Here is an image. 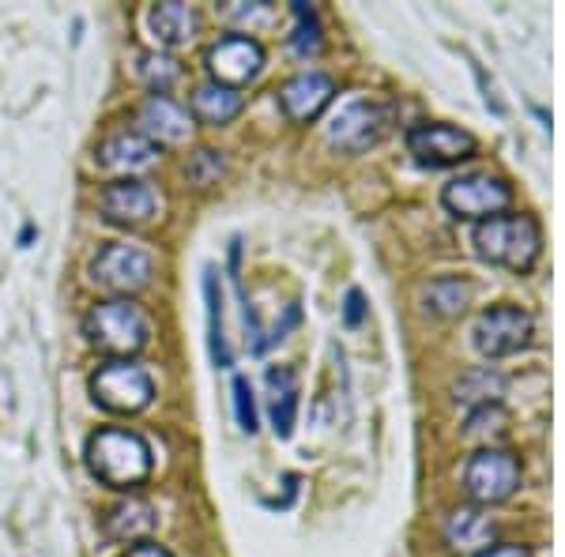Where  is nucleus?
<instances>
[{"label": "nucleus", "instance_id": "nucleus-1", "mask_svg": "<svg viewBox=\"0 0 565 557\" xmlns=\"http://www.w3.org/2000/svg\"><path fill=\"white\" fill-rule=\"evenodd\" d=\"M151 444L136 429H98L87 441V468L114 490H136L151 479Z\"/></svg>", "mask_w": 565, "mask_h": 557}, {"label": "nucleus", "instance_id": "nucleus-25", "mask_svg": "<svg viewBox=\"0 0 565 557\" xmlns=\"http://www.w3.org/2000/svg\"><path fill=\"white\" fill-rule=\"evenodd\" d=\"M295 39H290V45H295L298 57H317V53L324 50V39H321V20H317V8H309L298 0L295 4Z\"/></svg>", "mask_w": 565, "mask_h": 557}, {"label": "nucleus", "instance_id": "nucleus-6", "mask_svg": "<svg viewBox=\"0 0 565 557\" xmlns=\"http://www.w3.org/2000/svg\"><path fill=\"white\" fill-rule=\"evenodd\" d=\"M441 204L457 218H494L513 204V189L509 181L494 178V173H460L445 185Z\"/></svg>", "mask_w": 565, "mask_h": 557}, {"label": "nucleus", "instance_id": "nucleus-14", "mask_svg": "<svg viewBox=\"0 0 565 557\" xmlns=\"http://www.w3.org/2000/svg\"><path fill=\"white\" fill-rule=\"evenodd\" d=\"M140 136H148L154 148H162V143L181 148V143H189V136H193V117H189V109L170 103V98L151 95L148 103L140 106Z\"/></svg>", "mask_w": 565, "mask_h": 557}, {"label": "nucleus", "instance_id": "nucleus-15", "mask_svg": "<svg viewBox=\"0 0 565 557\" xmlns=\"http://www.w3.org/2000/svg\"><path fill=\"white\" fill-rule=\"evenodd\" d=\"M154 162H159V148L140 132H114L103 148H98V167L103 170L140 173V170H151Z\"/></svg>", "mask_w": 565, "mask_h": 557}, {"label": "nucleus", "instance_id": "nucleus-21", "mask_svg": "<svg viewBox=\"0 0 565 557\" xmlns=\"http://www.w3.org/2000/svg\"><path fill=\"white\" fill-rule=\"evenodd\" d=\"M242 95L231 87H218V84H200L193 90V114L200 117L204 125H212V129H218V125H231L234 117L242 114Z\"/></svg>", "mask_w": 565, "mask_h": 557}, {"label": "nucleus", "instance_id": "nucleus-3", "mask_svg": "<svg viewBox=\"0 0 565 557\" xmlns=\"http://www.w3.org/2000/svg\"><path fill=\"white\" fill-rule=\"evenodd\" d=\"M84 332L106 354H136L151 340V321L129 298H114V301H98L90 309L84 317Z\"/></svg>", "mask_w": 565, "mask_h": 557}, {"label": "nucleus", "instance_id": "nucleus-28", "mask_svg": "<svg viewBox=\"0 0 565 557\" xmlns=\"http://www.w3.org/2000/svg\"><path fill=\"white\" fill-rule=\"evenodd\" d=\"M218 173H223V154L218 151H200L193 159V167H189V178H193L196 185H212Z\"/></svg>", "mask_w": 565, "mask_h": 557}, {"label": "nucleus", "instance_id": "nucleus-5", "mask_svg": "<svg viewBox=\"0 0 565 557\" xmlns=\"http://www.w3.org/2000/svg\"><path fill=\"white\" fill-rule=\"evenodd\" d=\"M524 482V468L513 452L505 449H482L463 468V490L476 505H501L509 501Z\"/></svg>", "mask_w": 565, "mask_h": 557}, {"label": "nucleus", "instance_id": "nucleus-24", "mask_svg": "<svg viewBox=\"0 0 565 557\" xmlns=\"http://www.w3.org/2000/svg\"><path fill=\"white\" fill-rule=\"evenodd\" d=\"M501 388H505V381L498 377L494 369H476V373H468V377L457 385V399L460 404H468L471 410L476 407H490V404H498L501 399Z\"/></svg>", "mask_w": 565, "mask_h": 557}, {"label": "nucleus", "instance_id": "nucleus-8", "mask_svg": "<svg viewBox=\"0 0 565 557\" xmlns=\"http://www.w3.org/2000/svg\"><path fill=\"white\" fill-rule=\"evenodd\" d=\"M535 321L521 306H490L476 324V351L482 358H509L532 343Z\"/></svg>", "mask_w": 565, "mask_h": 557}, {"label": "nucleus", "instance_id": "nucleus-9", "mask_svg": "<svg viewBox=\"0 0 565 557\" xmlns=\"http://www.w3.org/2000/svg\"><path fill=\"white\" fill-rule=\"evenodd\" d=\"M392 121V109L388 106H377V103H362V98H354V103H343L335 109V117L328 121V143L348 154H362L366 148L385 136Z\"/></svg>", "mask_w": 565, "mask_h": 557}, {"label": "nucleus", "instance_id": "nucleus-11", "mask_svg": "<svg viewBox=\"0 0 565 557\" xmlns=\"http://www.w3.org/2000/svg\"><path fill=\"white\" fill-rule=\"evenodd\" d=\"M207 68H212V76H215L212 84L242 90L245 84H253V79L260 76L264 50L249 34H226V39H218L212 50H207Z\"/></svg>", "mask_w": 565, "mask_h": 557}, {"label": "nucleus", "instance_id": "nucleus-12", "mask_svg": "<svg viewBox=\"0 0 565 557\" xmlns=\"http://www.w3.org/2000/svg\"><path fill=\"white\" fill-rule=\"evenodd\" d=\"M98 207H103V218L114 226H143L151 223L154 212H159V193L148 185V181H117V185H109L103 200H98Z\"/></svg>", "mask_w": 565, "mask_h": 557}, {"label": "nucleus", "instance_id": "nucleus-16", "mask_svg": "<svg viewBox=\"0 0 565 557\" xmlns=\"http://www.w3.org/2000/svg\"><path fill=\"white\" fill-rule=\"evenodd\" d=\"M264 385H268V415H271V429H276V437L287 441L290 433H295V422H298V373L290 369V365H271L268 377H264Z\"/></svg>", "mask_w": 565, "mask_h": 557}, {"label": "nucleus", "instance_id": "nucleus-20", "mask_svg": "<svg viewBox=\"0 0 565 557\" xmlns=\"http://www.w3.org/2000/svg\"><path fill=\"white\" fill-rule=\"evenodd\" d=\"M151 34L162 45H185L196 39L200 31V12L193 4H181V0H167V4H154L151 15Z\"/></svg>", "mask_w": 565, "mask_h": 557}, {"label": "nucleus", "instance_id": "nucleus-23", "mask_svg": "<svg viewBox=\"0 0 565 557\" xmlns=\"http://www.w3.org/2000/svg\"><path fill=\"white\" fill-rule=\"evenodd\" d=\"M136 61H140V65H136V76H140L159 98H167V90L181 79V68H178V61L170 57V53L148 50V53H140Z\"/></svg>", "mask_w": 565, "mask_h": 557}, {"label": "nucleus", "instance_id": "nucleus-4", "mask_svg": "<svg viewBox=\"0 0 565 557\" xmlns=\"http://www.w3.org/2000/svg\"><path fill=\"white\" fill-rule=\"evenodd\" d=\"M90 396H95L98 407L114 410V415H140L154 399L151 373L132 362H106L90 377Z\"/></svg>", "mask_w": 565, "mask_h": 557}, {"label": "nucleus", "instance_id": "nucleus-29", "mask_svg": "<svg viewBox=\"0 0 565 557\" xmlns=\"http://www.w3.org/2000/svg\"><path fill=\"white\" fill-rule=\"evenodd\" d=\"M343 321H348L351 328H359L362 321H366V301H362V290H351V294H348V306H343Z\"/></svg>", "mask_w": 565, "mask_h": 557}, {"label": "nucleus", "instance_id": "nucleus-27", "mask_svg": "<svg viewBox=\"0 0 565 557\" xmlns=\"http://www.w3.org/2000/svg\"><path fill=\"white\" fill-rule=\"evenodd\" d=\"M223 15L231 23H245V26L268 23L271 20V4H245V0H231V4L223 8Z\"/></svg>", "mask_w": 565, "mask_h": 557}, {"label": "nucleus", "instance_id": "nucleus-19", "mask_svg": "<svg viewBox=\"0 0 565 557\" xmlns=\"http://www.w3.org/2000/svg\"><path fill=\"white\" fill-rule=\"evenodd\" d=\"M103 527L106 538H114V543H140V538H148L159 527V513H154V505H148V501L129 497L109 508Z\"/></svg>", "mask_w": 565, "mask_h": 557}, {"label": "nucleus", "instance_id": "nucleus-18", "mask_svg": "<svg viewBox=\"0 0 565 557\" xmlns=\"http://www.w3.org/2000/svg\"><path fill=\"white\" fill-rule=\"evenodd\" d=\"M204 306H207V346H212V362L215 369H231L234 351L226 340V324H223V282H218V268L207 264L204 268Z\"/></svg>", "mask_w": 565, "mask_h": 557}, {"label": "nucleus", "instance_id": "nucleus-31", "mask_svg": "<svg viewBox=\"0 0 565 557\" xmlns=\"http://www.w3.org/2000/svg\"><path fill=\"white\" fill-rule=\"evenodd\" d=\"M121 557H174L167 550V546H154V543H140V546H132V550H125Z\"/></svg>", "mask_w": 565, "mask_h": 557}, {"label": "nucleus", "instance_id": "nucleus-2", "mask_svg": "<svg viewBox=\"0 0 565 557\" xmlns=\"http://www.w3.org/2000/svg\"><path fill=\"white\" fill-rule=\"evenodd\" d=\"M471 245L487 264L505 271H532L543 253V231L532 215H494L482 218L471 234Z\"/></svg>", "mask_w": 565, "mask_h": 557}, {"label": "nucleus", "instance_id": "nucleus-7", "mask_svg": "<svg viewBox=\"0 0 565 557\" xmlns=\"http://www.w3.org/2000/svg\"><path fill=\"white\" fill-rule=\"evenodd\" d=\"M151 276H154V257L140 245H129V242H117V245H106L95 260H90V279L98 287L114 290V294H140V290L151 287Z\"/></svg>", "mask_w": 565, "mask_h": 557}, {"label": "nucleus", "instance_id": "nucleus-10", "mask_svg": "<svg viewBox=\"0 0 565 557\" xmlns=\"http://www.w3.org/2000/svg\"><path fill=\"white\" fill-rule=\"evenodd\" d=\"M407 151L415 154L423 167H457V162L476 159L479 143L471 132L457 129V125L423 121L407 129Z\"/></svg>", "mask_w": 565, "mask_h": 557}, {"label": "nucleus", "instance_id": "nucleus-30", "mask_svg": "<svg viewBox=\"0 0 565 557\" xmlns=\"http://www.w3.org/2000/svg\"><path fill=\"white\" fill-rule=\"evenodd\" d=\"M479 557H532V550H527V546L505 543V546H490V550H482Z\"/></svg>", "mask_w": 565, "mask_h": 557}, {"label": "nucleus", "instance_id": "nucleus-17", "mask_svg": "<svg viewBox=\"0 0 565 557\" xmlns=\"http://www.w3.org/2000/svg\"><path fill=\"white\" fill-rule=\"evenodd\" d=\"M498 535V524L482 513L479 505H468V508H457L449 519H445V543L452 546V550H490V543H494Z\"/></svg>", "mask_w": 565, "mask_h": 557}, {"label": "nucleus", "instance_id": "nucleus-32", "mask_svg": "<svg viewBox=\"0 0 565 557\" xmlns=\"http://www.w3.org/2000/svg\"><path fill=\"white\" fill-rule=\"evenodd\" d=\"M34 234H39V231H34V223H26V226H23V234H20V249H26V245L34 242Z\"/></svg>", "mask_w": 565, "mask_h": 557}, {"label": "nucleus", "instance_id": "nucleus-22", "mask_svg": "<svg viewBox=\"0 0 565 557\" xmlns=\"http://www.w3.org/2000/svg\"><path fill=\"white\" fill-rule=\"evenodd\" d=\"M471 301V282L468 279H434L426 287V313L434 317H460Z\"/></svg>", "mask_w": 565, "mask_h": 557}, {"label": "nucleus", "instance_id": "nucleus-13", "mask_svg": "<svg viewBox=\"0 0 565 557\" xmlns=\"http://www.w3.org/2000/svg\"><path fill=\"white\" fill-rule=\"evenodd\" d=\"M332 98H335V84H332V76H324V72H302V76L287 79L282 90H279L282 114H287L290 121H298V125L317 121Z\"/></svg>", "mask_w": 565, "mask_h": 557}, {"label": "nucleus", "instance_id": "nucleus-26", "mask_svg": "<svg viewBox=\"0 0 565 557\" xmlns=\"http://www.w3.org/2000/svg\"><path fill=\"white\" fill-rule=\"evenodd\" d=\"M234 418H238L242 433H257L260 418H257V396H253L249 377H234Z\"/></svg>", "mask_w": 565, "mask_h": 557}]
</instances>
